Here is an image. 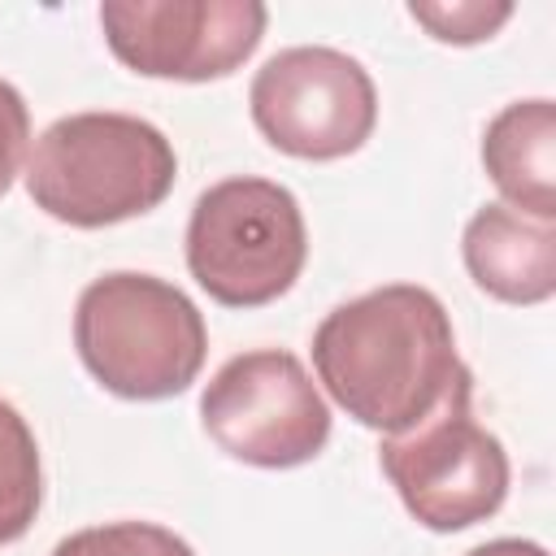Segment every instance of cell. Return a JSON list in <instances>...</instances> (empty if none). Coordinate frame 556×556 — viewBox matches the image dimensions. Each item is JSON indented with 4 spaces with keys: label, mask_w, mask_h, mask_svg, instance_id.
<instances>
[{
    "label": "cell",
    "mask_w": 556,
    "mask_h": 556,
    "mask_svg": "<svg viewBox=\"0 0 556 556\" xmlns=\"http://www.w3.org/2000/svg\"><path fill=\"white\" fill-rule=\"evenodd\" d=\"M313 369L330 400L365 430L404 434L473 374L456 356L443 300L413 282L365 291L313 330Z\"/></svg>",
    "instance_id": "1"
},
{
    "label": "cell",
    "mask_w": 556,
    "mask_h": 556,
    "mask_svg": "<svg viewBox=\"0 0 556 556\" xmlns=\"http://www.w3.org/2000/svg\"><path fill=\"white\" fill-rule=\"evenodd\" d=\"M178 178L174 143L130 113L56 117L26 156V191L48 217L100 230L152 213Z\"/></svg>",
    "instance_id": "2"
},
{
    "label": "cell",
    "mask_w": 556,
    "mask_h": 556,
    "mask_svg": "<svg viewBox=\"0 0 556 556\" xmlns=\"http://www.w3.org/2000/svg\"><path fill=\"white\" fill-rule=\"evenodd\" d=\"M74 348L104 391L122 400H169L200 378L208 330L187 291L117 269L83 287Z\"/></svg>",
    "instance_id": "3"
},
{
    "label": "cell",
    "mask_w": 556,
    "mask_h": 556,
    "mask_svg": "<svg viewBox=\"0 0 556 556\" xmlns=\"http://www.w3.org/2000/svg\"><path fill=\"white\" fill-rule=\"evenodd\" d=\"M308 261L295 195L269 178H222L200 191L187 222V269L226 308H261L287 295Z\"/></svg>",
    "instance_id": "4"
},
{
    "label": "cell",
    "mask_w": 556,
    "mask_h": 556,
    "mask_svg": "<svg viewBox=\"0 0 556 556\" xmlns=\"http://www.w3.org/2000/svg\"><path fill=\"white\" fill-rule=\"evenodd\" d=\"M378 465L395 495L434 534L469 530L500 513L513 469L504 443L473 417V382L452 391L404 434H387Z\"/></svg>",
    "instance_id": "5"
},
{
    "label": "cell",
    "mask_w": 556,
    "mask_h": 556,
    "mask_svg": "<svg viewBox=\"0 0 556 556\" xmlns=\"http://www.w3.org/2000/svg\"><path fill=\"white\" fill-rule=\"evenodd\" d=\"M208 439L256 469L308 465L330 439V404L295 352L261 348L230 356L200 395Z\"/></svg>",
    "instance_id": "6"
},
{
    "label": "cell",
    "mask_w": 556,
    "mask_h": 556,
    "mask_svg": "<svg viewBox=\"0 0 556 556\" xmlns=\"http://www.w3.org/2000/svg\"><path fill=\"white\" fill-rule=\"evenodd\" d=\"M256 130L287 156L339 161L365 148L378 126V91L369 70L326 43L274 52L248 87Z\"/></svg>",
    "instance_id": "7"
},
{
    "label": "cell",
    "mask_w": 556,
    "mask_h": 556,
    "mask_svg": "<svg viewBox=\"0 0 556 556\" xmlns=\"http://www.w3.org/2000/svg\"><path fill=\"white\" fill-rule=\"evenodd\" d=\"M261 0H104L100 26L109 52L143 74L208 83L235 74L265 39Z\"/></svg>",
    "instance_id": "8"
},
{
    "label": "cell",
    "mask_w": 556,
    "mask_h": 556,
    "mask_svg": "<svg viewBox=\"0 0 556 556\" xmlns=\"http://www.w3.org/2000/svg\"><path fill=\"white\" fill-rule=\"evenodd\" d=\"M460 256L478 291L500 304H543L556 295V222H534L508 204H486L460 235Z\"/></svg>",
    "instance_id": "9"
},
{
    "label": "cell",
    "mask_w": 556,
    "mask_h": 556,
    "mask_svg": "<svg viewBox=\"0 0 556 556\" xmlns=\"http://www.w3.org/2000/svg\"><path fill=\"white\" fill-rule=\"evenodd\" d=\"M482 165L508 208L556 222V104L547 96L504 104L486 122Z\"/></svg>",
    "instance_id": "10"
},
{
    "label": "cell",
    "mask_w": 556,
    "mask_h": 556,
    "mask_svg": "<svg viewBox=\"0 0 556 556\" xmlns=\"http://www.w3.org/2000/svg\"><path fill=\"white\" fill-rule=\"evenodd\" d=\"M43 504V469H39V443L26 426V417L0 400V547L17 543Z\"/></svg>",
    "instance_id": "11"
},
{
    "label": "cell",
    "mask_w": 556,
    "mask_h": 556,
    "mask_svg": "<svg viewBox=\"0 0 556 556\" xmlns=\"http://www.w3.org/2000/svg\"><path fill=\"white\" fill-rule=\"evenodd\" d=\"M52 556H195L187 539L152 521H109L74 530L52 547Z\"/></svg>",
    "instance_id": "12"
},
{
    "label": "cell",
    "mask_w": 556,
    "mask_h": 556,
    "mask_svg": "<svg viewBox=\"0 0 556 556\" xmlns=\"http://www.w3.org/2000/svg\"><path fill=\"white\" fill-rule=\"evenodd\" d=\"M408 17L430 30L439 43H482L491 39L508 17V0H413Z\"/></svg>",
    "instance_id": "13"
},
{
    "label": "cell",
    "mask_w": 556,
    "mask_h": 556,
    "mask_svg": "<svg viewBox=\"0 0 556 556\" xmlns=\"http://www.w3.org/2000/svg\"><path fill=\"white\" fill-rule=\"evenodd\" d=\"M30 152V113L13 83L0 78V195L13 187Z\"/></svg>",
    "instance_id": "14"
},
{
    "label": "cell",
    "mask_w": 556,
    "mask_h": 556,
    "mask_svg": "<svg viewBox=\"0 0 556 556\" xmlns=\"http://www.w3.org/2000/svg\"><path fill=\"white\" fill-rule=\"evenodd\" d=\"M465 556H547V547L534 543V539H491V543H478Z\"/></svg>",
    "instance_id": "15"
}]
</instances>
